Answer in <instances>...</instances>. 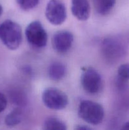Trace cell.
<instances>
[{"mask_svg": "<svg viewBox=\"0 0 129 130\" xmlns=\"http://www.w3.org/2000/svg\"><path fill=\"white\" fill-rule=\"evenodd\" d=\"M104 54L108 58L116 59L125 53V48L120 41L113 38L104 39L102 43Z\"/></svg>", "mask_w": 129, "mask_h": 130, "instance_id": "ba28073f", "label": "cell"}, {"mask_svg": "<svg viewBox=\"0 0 129 130\" xmlns=\"http://www.w3.org/2000/svg\"><path fill=\"white\" fill-rule=\"evenodd\" d=\"M45 15L53 25L62 24L67 19V9L64 3L61 0H50L46 7Z\"/></svg>", "mask_w": 129, "mask_h": 130, "instance_id": "8992f818", "label": "cell"}, {"mask_svg": "<svg viewBox=\"0 0 129 130\" xmlns=\"http://www.w3.org/2000/svg\"><path fill=\"white\" fill-rule=\"evenodd\" d=\"M71 11L75 18L80 21L88 20L91 15L89 0H72Z\"/></svg>", "mask_w": 129, "mask_h": 130, "instance_id": "9c48e42d", "label": "cell"}, {"mask_svg": "<svg viewBox=\"0 0 129 130\" xmlns=\"http://www.w3.org/2000/svg\"><path fill=\"white\" fill-rule=\"evenodd\" d=\"M81 85L83 90L89 94H96L102 86L100 74L92 67H85L81 76Z\"/></svg>", "mask_w": 129, "mask_h": 130, "instance_id": "5b68a950", "label": "cell"}, {"mask_svg": "<svg viewBox=\"0 0 129 130\" xmlns=\"http://www.w3.org/2000/svg\"><path fill=\"white\" fill-rule=\"evenodd\" d=\"M73 35L68 30H60L54 33L51 39L53 48L59 53H66L72 48Z\"/></svg>", "mask_w": 129, "mask_h": 130, "instance_id": "52a82bcc", "label": "cell"}, {"mask_svg": "<svg viewBox=\"0 0 129 130\" xmlns=\"http://www.w3.org/2000/svg\"><path fill=\"white\" fill-rule=\"evenodd\" d=\"M94 9L101 15H108L115 6L116 0H92Z\"/></svg>", "mask_w": 129, "mask_h": 130, "instance_id": "8fae6325", "label": "cell"}, {"mask_svg": "<svg viewBox=\"0 0 129 130\" xmlns=\"http://www.w3.org/2000/svg\"><path fill=\"white\" fill-rule=\"evenodd\" d=\"M67 69L63 63L59 62H54L48 68V75L49 78L53 81H59L64 77Z\"/></svg>", "mask_w": 129, "mask_h": 130, "instance_id": "30bf717a", "label": "cell"}, {"mask_svg": "<svg viewBox=\"0 0 129 130\" xmlns=\"http://www.w3.org/2000/svg\"><path fill=\"white\" fill-rule=\"evenodd\" d=\"M22 30L18 23L6 20L0 24V40L10 50L18 49L22 41Z\"/></svg>", "mask_w": 129, "mask_h": 130, "instance_id": "6da1fadb", "label": "cell"}, {"mask_svg": "<svg viewBox=\"0 0 129 130\" xmlns=\"http://www.w3.org/2000/svg\"><path fill=\"white\" fill-rule=\"evenodd\" d=\"M25 36L29 44L35 48H42L48 43V34L38 20L30 22L25 29Z\"/></svg>", "mask_w": 129, "mask_h": 130, "instance_id": "277c9868", "label": "cell"}, {"mask_svg": "<svg viewBox=\"0 0 129 130\" xmlns=\"http://www.w3.org/2000/svg\"><path fill=\"white\" fill-rule=\"evenodd\" d=\"M121 129H129V121L126 122V123H125V124L123 125Z\"/></svg>", "mask_w": 129, "mask_h": 130, "instance_id": "ac0fdd59", "label": "cell"}, {"mask_svg": "<svg viewBox=\"0 0 129 130\" xmlns=\"http://www.w3.org/2000/svg\"><path fill=\"white\" fill-rule=\"evenodd\" d=\"M43 129L45 130H66L65 123L57 118L50 117L44 121Z\"/></svg>", "mask_w": 129, "mask_h": 130, "instance_id": "4fadbf2b", "label": "cell"}, {"mask_svg": "<svg viewBox=\"0 0 129 130\" xmlns=\"http://www.w3.org/2000/svg\"><path fill=\"white\" fill-rule=\"evenodd\" d=\"M118 76L121 79L124 81L129 80V63H123L118 68Z\"/></svg>", "mask_w": 129, "mask_h": 130, "instance_id": "9a60e30c", "label": "cell"}, {"mask_svg": "<svg viewBox=\"0 0 129 130\" xmlns=\"http://www.w3.org/2000/svg\"><path fill=\"white\" fill-rule=\"evenodd\" d=\"M16 1L22 10L29 11L37 6L39 0H16Z\"/></svg>", "mask_w": 129, "mask_h": 130, "instance_id": "5bb4252c", "label": "cell"}, {"mask_svg": "<svg viewBox=\"0 0 129 130\" xmlns=\"http://www.w3.org/2000/svg\"><path fill=\"white\" fill-rule=\"evenodd\" d=\"M7 107V99L3 93L0 92V112H2Z\"/></svg>", "mask_w": 129, "mask_h": 130, "instance_id": "2e32d148", "label": "cell"}, {"mask_svg": "<svg viewBox=\"0 0 129 130\" xmlns=\"http://www.w3.org/2000/svg\"><path fill=\"white\" fill-rule=\"evenodd\" d=\"M23 119V112L20 108H16L10 112L5 118V124L8 127H14L20 124Z\"/></svg>", "mask_w": 129, "mask_h": 130, "instance_id": "7c38bea8", "label": "cell"}, {"mask_svg": "<svg viewBox=\"0 0 129 130\" xmlns=\"http://www.w3.org/2000/svg\"><path fill=\"white\" fill-rule=\"evenodd\" d=\"M3 11V7H2V6L0 5V17H1V15H2Z\"/></svg>", "mask_w": 129, "mask_h": 130, "instance_id": "d6986e66", "label": "cell"}, {"mask_svg": "<svg viewBox=\"0 0 129 130\" xmlns=\"http://www.w3.org/2000/svg\"><path fill=\"white\" fill-rule=\"evenodd\" d=\"M75 129L77 130H87V129H91V128L87 126L83 125H77V126L75 128Z\"/></svg>", "mask_w": 129, "mask_h": 130, "instance_id": "e0dca14e", "label": "cell"}, {"mask_svg": "<svg viewBox=\"0 0 129 130\" xmlns=\"http://www.w3.org/2000/svg\"><path fill=\"white\" fill-rule=\"evenodd\" d=\"M42 100L46 107L54 110L65 109L68 104V98L65 93L56 88H46L42 92Z\"/></svg>", "mask_w": 129, "mask_h": 130, "instance_id": "3957f363", "label": "cell"}, {"mask_svg": "<svg viewBox=\"0 0 129 130\" xmlns=\"http://www.w3.org/2000/svg\"><path fill=\"white\" fill-rule=\"evenodd\" d=\"M78 116L89 124L97 125L102 122L104 110L101 104L91 100H83L79 104Z\"/></svg>", "mask_w": 129, "mask_h": 130, "instance_id": "7a4b0ae2", "label": "cell"}]
</instances>
